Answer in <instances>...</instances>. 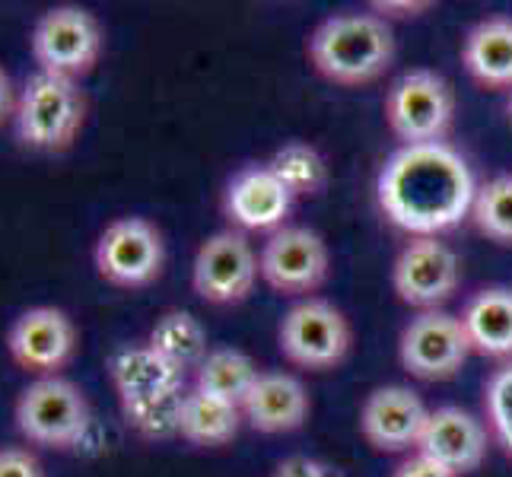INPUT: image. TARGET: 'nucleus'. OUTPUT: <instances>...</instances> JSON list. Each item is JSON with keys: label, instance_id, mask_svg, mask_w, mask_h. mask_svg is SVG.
Returning <instances> with one entry per match:
<instances>
[{"label": "nucleus", "instance_id": "16", "mask_svg": "<svg viewBox=\"0 0 512 477\" xmlns=\"http://www.w3.org/2000/svg\"><path fill=\"white\" fill-rule=\"evenodd\" d=\"M487 449L490 433L484 423L462 408H452V404L430 411L427 430H423V439L417 446L420 455H427L430 462L452 471L455 477L478 471L487 458Z\"/></svg>", "mask_w": 512, "mask_h": 477}, {"label": "nucleus", "instance_id": "17", "mask_svg": "<svg viewBox=\"0 0 512 477\" xmlns=\"http://www.w3.org/2000/svg\"><path fill=\"white\" fill-rule=\"evenodd\" d=\"M105 369H109L112 388L121 404L188 388L185 385L188 373H182L179 366H172L163 353H156L147 341L115 347Z\"/></svg>", "mask_w": 512, "mask_h": 477}, {"label": "nucleus", "instance_id": "33", "mask_svg": "<svg viewBox=\"0 0 512 477\" xmlns=\"http://www.w3.org/2000/svg\"><path fill=\"white\" fill-rule=\"evenodd\" d=\"M506 118H509V125H512V90H509V99H506Z\"/></svg>", "mask_w": 512, "mask_h": 477}, {"label": "nucleus", "instance_id": "9", "mask_svg": "<svg viewBox=\"0 0 512 477\" xmlns=\"http://www.w3.org/2000/svg\"><path fill=\"white\" fill-rule=\"evenodd\" d=\"M258 255L239 229L207 236L191 261V290L210 306H239L258 284Z\"/></svg>", "mask_w": 512, "mask_h": 477}, {"label": "nucleus", "instance_id": "29", "mask_svg": "<svg viewBox=\"0 0 512 477\" xmlns=\"http://www.w3.org/2000/svg\"><path fill=\"white\" fill-rule=\"evenodd\" d=\"M274 477H341L338 468H331L322 458L312 455H290L277 465Z\"/></svg>", "mask_w": 512, "mask_h": 477}, {"label": "nucleus", "instance_id": "22", "mask_svg": "<svg viewBox=\"0 0 512 477\" xmlns=\"http://www.w3.org/2000/svg\"><path fill=\"white\" fill-rule=\"evenodd\" d=\"M258 376H261V369L255 366L249 353H242L236 347H217L207 353L198 369H194V388L242 408L245 398L252 395Z\"/></svg>", "mask_w": 512, "mask_h": 477}, {"label": "nucleus", "instance_id": "3", "mask_svg": "<svg viewBox=\"0 0 512 477\" xmlns=\"http://www.w3.org/2000/svg\"><path fill=\"white\" fill-rule=\"evenodd\" d=\"M86 121V93L77 80L35 74L23 83L16 99L13 131L32 153H64L74 147Z\"/></svg>", "mask_w": 512, "mask_h": 477}, {"label": "nucleus", "instance_id": "30", "mask_svg": "<svg viewBox=\"0 0 512 477\" xmlns=\"http://www.w3.org/2000/svg\"><path fill=\"white\" fill-rule=\"evenodd\" d=\"M430 7H433L430 0H376L369 10L388 23V20H414V16H423Z\"/></svg>", "mask_w": 512, "mask_h": 477}, {"label": "nucleus", "instance_id": "24", "mask_svg": "<svg viewBox=\"0 0 512 477\" xmlns=\"http://www.w3.org/2000/svg\"><path fill=\"white\" fill-rule=\"evenodd\" d=\"M271 172L290 188L293 198H315L328 185V163L309 140H290L271 156Z\"/></svg>", "mask_w": 512, "mask_h": 477}, {"label": "nucleus", "instance_id": "10", "mask_svg": "<svg viewBox=\"0 0 512 477\" xmlns=\"http://www.w3.org/2000/svg\"><path fill=\"white\" fill-rule=\"evenodd\" d=\"M258 271L277 296L309 299L315 290L325 287L331 274L328 242L309 226H284L264 242Z\"/></svg>", "mask_w": 512, "mask_h": 477}, {"label": "nucleus", "instance_id": "7", "mask_svg": "<svg viewBox=\"0 0 512 477\" xmlns=\"http://www.w3.org/2000/svg\"><path fill=\"white\" fill-rule=\"evenodd\" d=\"M280 353L306 373H328L341 366L353 347L347 315L328 299L309 296L287 309L277 328Z\"/></svg>", "mask_w": 512, "mask_h": 477}, {"label": "nucleus", "instance_id": "11", "mask_svg": "<svg viewBox=\"0 0 512 477\" xmlns=\"http://www.w3.org/2000/svg\"><path fill=\"white\" fill-rule=\"evenodd\" d=\"M471 357V344L458 315L443 309L420 312L401 331L398 360L408 376L420 382H449L462 373L465 360Z\"/></svg>", "mask_w": 512, "mask_h": 477}, {"label": "nucleus", "instance_id": "18", "mask_svg": "<svg viewBox=\"0 0 512 477\" xmlns=\"http://www.w3.org/2000/svg\"><path fill=\"white\" fill-rule=\"evenodd\" d=\"M312 401L306 385L290 373H261L252 395L242 404V417L249 420V427L264 433V436H277V433H293L309 420Z\"/></svg>", "mask_w": 512, "mask_h": 477}, {"label": "nucleus", "instance_id": "26", "mask_svg": "<svg viewBox=\"0 0 512 477\" xmlns=\"http://www.w3.org/2000/svg\"><path fill=\"white\" fill-rule=\"evenodd\" d=\"M471 220L481 236L503 245V249H512V172L493 175L478 188Z\"/></svg>", "mask_w": 512, "mask_h": 477}, {"label": "nucleus", "instance_id": "28", "mask_svg": "<svg viewBox=\"0 0 512 477\" xmlns=\"http://www.w3.org/2000/svg\"><path fill=\"white\" fill-rule=\"evenodd\" d=\"M0 477H45V468L35 452L23 446H4L0 449Z\"/></svg>", "mask_w": 512, "mask_h": 477}, {"label": "nucleus", "instance_id": "25", "mask_svg": "<svg viewBox=\"0 0 512 477\" xmlns=\"http://www.w3.org/2000/svg\"><path fill=\"white\" fill-rule=\"evenodd\" d=\"M185 392L188 388L140 398V401H125L121 404V417H125V423L140 439H147V443H166V439L179 436Z\"/></svg>", "mask_w": 512, "mask_h": 477}, {"label": "nucleus", "instance_id": "4", "mask_svg": "<svg viewBox=\"0 0 512 477\" xmlns=\"http://www.w3.org/2000/svg\"><path fill=\"white\" fill-rule=\"evenodd\" d=\"M16 430L29 446L39 449H70L83 443L93 423L86 392L64 376L32 379L13 404Z\"/></svg>", "mask_w": 512, "mask_h": 477}, {"label": "nucleus", "instance_id": "14", "mask_svg": "<svg viewBox=\"0 0 512 477\" xmlns=\"http://www.w3.org/2000/svg\"><path fill=\"white\" fill-rule=\"evenodd\" d=\"M296 198L271 166H242L223 188V217L239 233H277L293 214Z\"/></svg>", "mask_w": 512, "mask_h": 477}, {"label": "nucleus", "instance_id": "13", "mask_svg": "<svg viewBox=\"0 0 512 477\" xmlns=\"http://www.w3.org/2000/svg\"><path fill=\"white\" fill-rule=\"evenodd\" d=\"M462 284V261L433 236L411 239L392 264V287L404 306L433 312L455 296Z\"/></svg>", "mask_w": 512, "mask_h": 477}, {"label": "nucleus", "instance_id": "6", "mask_svg": "<svg viewBox=\"0 0 512 477\" xmlns=\"http://www.w3.org/2000/svg\"><path fill=\"white\" fill-rule=\"evenodd\" d=\"M105 35L96 13L77 4H58L45 10L32 26V58L42 74H55L64 80L86 77L102 58Z\"/></svg>", "mask_w": 512, "mask_h": 477}, {"label": "nucleus", "instance_id": "15", "mask_svg": "<svg viewBox=\"0 0 512 477\" xmlns=\"http://www.w3.org/2000/svg\"><path fill=\"white\" fill-rule=\"evenodd\" d=\"M430 411L408 385H382L366 395L360 408V433L385 455H401L420 446Z\"/></svg>", "mask_w": 512, "mask_h": 477}, {"label": "nucleus", "instance_id": "32", "mask_svg": "<svg viewBox=\"0 0 512 477\" xmlns=\"http://www.w3.org/2000/svg\"><path fill=\"white\" fill-rule=\"evenodd\" d=\"M16 99H20V93L13 90V80L4 67H0V128L7 125V121H13L16 115Z\"/></svg>", "mask_w": 512, "mask_h": 477}, {"label": "nucleus", "instance_id": "23", "mask_svg": "<svg viewBox=\"0 0 512 477\" xmlns=\"http://www.w3.org/2000/svg\"><path fill=\"white\" fill-rule=\"evenodd\" d=\"M147 344L163 353V357L179 366L182 373L188 369H198L204 363V357L210 353L207 347V328L185 309H169L153 322L150 334H147Z\"/></svg>", "mask_w": 512, "mask_h": 477}, {"label": "nucleus", "instance_id": "21", "mask_svg": "<svg viewBox=\"0 0 512 477\" xmlns=\"http://www.w3.org/2000/svg\"><path fill=\"white\" fill-rule=\"evenodd\" d=\"M242 408L229 404L223 398H214L201 392V388H188L182 401V423L179 436L185 443L198 449H220L226 443H233L242 427Z\"/></svg>", "mask_w": 512, "mask_h": 477}, {"label": "nucleus", "instance_id": "2", "mask_svg": "<svg viewBox=\"0 0 512 477\" xmlns=\"http://www.w3.org/2000/svg\"><path fill=\"white\" fill-rule=\"evenodd\" d=\"M315 74L334 86H366L395 64V32L376 13H334L309 35Z\"/></svg>", "mask_w": 512, "mask_h": 477}, {"label": "nucleus", "instance_id": "12", "mask_svg": "<svg viewBox=\"0 0 512 477\" xmlns=\"http://www.w3.org/2000/svg\"><path fill=\"white\" fill-rule=\"evenodd\" d=\"M77 325L58 306H32L20 312L7 328L10 360L32 379L61 376L77 353Z\"/></svg>", "mask_w": 512, "mask_h": 477}, {"label": "nucleus", "instance_id": "5", "mask_svg": "<svg viewBox=\"0 0 512 477\" xmlns=\"http://www.w3.org/2000/svg\"><path fill=\"white\" fill-rule=\"evenodd\" d=\"M455 118L452 83L427 67H414L401 74L385 93V125L401 147L446 144V134Z\"/></svg>", "mask_w": 512, "mask_h": 477}, {"label": "nucleus", "instance_id": "31", "mask_svg": "<svg viewBox=\"0 0 512 477\" xmlns=\"http://www.w3.org/2000/svg\"><path fill=\"white\" fill-rule=\"evenodd\" d=\"M392 477H455L452 471H446V468H439L436 462H430L427 455H411V458H404V462L395 468V474Z\"/></svg>", "mask_w": 512, "mask_h": 477}, {"label": "nucleus", "instance_id": "19", "mask_svg": "<svg viewBox=\"0 0 512 477\" xmlns=\"http://www.w3.org/2000/svg\"><path fill=\"white\" fill-rule=\"evenodd\" d=\"M458 322L465 328L471 353L490 360H512V287H484L474 293Z\"/></svg>", "mask_w": 512, "mask_h": 477}, {"label": "nucleus", "instance_id": "20", "mask_svg": "<svg viewBox=\"0 0 512 477\" xmlns=\"http://www.w3.org/2000/svg\"><path fill=\"white\" fill-rule=\"evenodd\" d=\"M462 64L484 90H512V20L487 16L465 35Z\"/></svg>", "mask_w": 512, "mask_h": 477}, {"label": "nucleus", "instance_id": "1", "mask_svg": "<svg viewBox=\"0 0 512 477\" xmlns=\"http://www.w3.org/2000/svg\"><path fill=\"white\" fill-rule=\"evenodd\" d=\"M474 175L449 144L401 147L385 159L376 179V201L385 220L414 239H439L462 226L474 207Z\"/></svg>", "mask_w": 512, "mask_h": 477}, {"label": "nucleus", "instance_id": "8", "mask_svg": "<svg viewBox=\"0 0 512 477\" xmlns=\"http://www.w3.org/2000/svg\"><path fill=\"white\" fill-rule=\"evenodd\" d=\"M96 274L118 290H144L156 284L166 264L160 226L147 217H118L102 229L93 249Z\"/></svg>", "mask_w": 512, "mask_h": 477}, {"label": "nucleus", "instance_id": "27", "mask_svg": "<svg viewBox=\"0 0 512 477\" xmlns=\"http://www.w3.org/2000/svg\"><path fill=\"white\" fill-rule=\"evenodd\" d=\"M484 414L490 439L512 458V360L493 369V376L487 379Z\"/></svg>", "mask_w": 512, "mask_h": 477}]
</instances>
